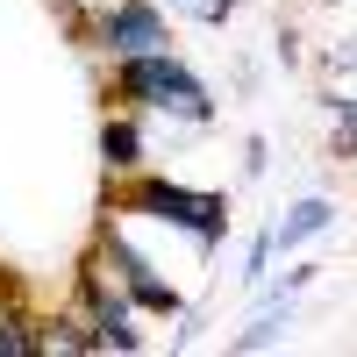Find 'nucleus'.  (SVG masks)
I'll return each mask as SVG.
<instances>
[{
	"label": "nucleus",
	"instance_id": "1",
	"mask_svg": "<svg viewBox=\"0 0 357 357\" xmlns=\"http://www.w3.org/2000/svg\"><path fill=\"white\" fill-rule=\"evenodd\" d=\"M122 86H129L136 100H151V107H178L186 122H207V93H200V79H193L186 65H172L165 50L129 57V65H122Z\"/></svg>",
	"mask_w": 357,
	"mask_h": 357
},
{
	"label": "nucleus",
	"instance_id": "2",
	"mask_svg": "<svg viewBox=\"0 0 357 357\" xmlns=\"http://www.w3.org/2000/svg\"><path fill=\"white\" fill-rule=\"evenodd\" d=\"M136 215L178 222V229H193L200 243H215V236H222V200H215V193H186V186H165V178H143V186H136Z\"/></svg>",
	"mask_w": 357,
	"mask_h": 357
},
{
	"label": "nucleus",
	"instance_id": "3",
	"mask_svg": "<svg viewBox=\"0 0 357 357\" xmlns=\"http://www.w3.org/2000/svg\"><path fill=\"white\" fill-rule=\"evenodd\" d=\"M107 50H122V57L165 50V22H158V8H143V0H114V15H107Z\"/></svg>",
	"mask_w": 357,
	"mask_h": 357
},
{
	"label": "nucleus",
	"instance_id": "4",
	"mask_svg": "<svg viewBox=\"0 0 357 357\" xmlns=\"http://www.w3.org/2000/svg\"><path fill=\"white\" fill-rule=\"evenodd\" d=\"M321 229H329V200H301V207L272 229V250H293V243H307V236H321Z\"/></svg>",
	"mask_w": 357,
	"mask_h": 357
},
{
	"label": "nucleus",
	"instance_id": "5",
	"mask_svg": "<svg viewBox=\"0 0 357 357\" xmlns=\"http://www.w3.org/2000/svg\"><path fill=\"white\" fill-rule=\"evenodd\" d=\"M114 257H122V272H129V286H136V301H143V307L178 314V293H172V286H158V279H151V264H143L136 250H122V243H114Z\"/></svg>",
	"mask_w": 357,
	"mask_h": 357
},
{
	"label": "nucleus",
	"instance_id": "6",
	"mask_svg": "<svg viewBox=\"0 0 357 357\" xmlns=\"http://www.w3.org/2000/svg\"><path fill=\"white\" fill-rule=\"evenodd\" d=\"M100 151H107V165H114V172H129V165L143 158V143H136V129H129V122H107V129H100Z\"/></svg>",
	"mask_w": 357,
	"mask_h": 357
},
{
	"label": "nucleus",
	"instance_id": "7",
	"mask_svg": "<svg viewBox=\"0 0 357 357\" xmlns=\"http://www.w3.org/2000/svg\"><path fill=\"white\" fill-rule=\"evenodd\" d=\"M343 129H350V136H357V107H343Z\"/></svg>",
	"mask_w": 357,
	"mask_h": 357
}]
</instances>
